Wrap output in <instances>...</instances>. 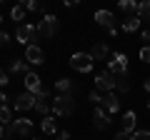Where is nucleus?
<instances>
[{
  "instance_id": "f257e3e1",
  "label": "nucleus",
  "mask_w": 150,
  "mask_h": 140,
  "mask_svg": "<svg viewBox=\"0 0 150 140\" xmlns=\"http://www.w3.org/2000/svg\"><path fill=\"white\" fill-rule=\"evenodd\" d=\"M108 73L110 75H128V58L123 53H112L110 60H108Z\"/></svg>"
},
{
  "instance_id": "f03ea898",
  "label": "nucleus",
  "mask_w": 150,
  "mask_h": 140,
  "mask_svg": "<svg viewBox=\"0 0 150 140\" xmlns=\"http://www.w3.org/2000/svg\"><path fill=\"white\" fill-rule=\"evenodd\" d=\"M73 110H75L73 95H55L53 98V113L55 115H73Z\"/></svg>"
},
{
  "instance_id": "7ed1b4c3",
  "label": "nucleus",
  "mask_w": 150,
  "mask_h": 140,
  "mask_svg": "<svg viewBox=\"0 0 150 140\" xmlns=\"http://www.w3.org/2000/svg\"><path fill=\"white\" fill-rule=\"evenodd\" d=\"M93 63H95V60L90 58V53H73L70 55V68L78 70V73H90Z\"/></svg>"
},
{
  "instance_id": "20e7f679",
  "label": "nucleus",
  "mask_w": 150,
  "mask_h": 140,
  "mask_svg": "<svg viewBox=\"0 0 150 140\" xmlns=\"http://www.w3.org/2000/svg\"><path fill=\"white\" fill-rule=\"evenodd\" d=\"M15 38H18V43H23L28 48V45H35V40H38V28L35 25H18V33H15Z\"/></svg>"
},
{
  "instance_id": "39448f33",
  "label": "nucleus",
  "mask_w": 150,
  "mask_h": 140,
  "mask_svg": "<svg viewBox=\"0 0 150 140\" xmlns=\"http://www.w3.org/2000/svg\"><path fill=\"white\" fill-rule=\"evenodd\" d=\"M38 35H43V38H53V35H58V18L48 13L43 20L38 23Z\"/></svg>"
},
{
  "instance_id": "423d86ee",
  "label": "nucleus",
  "mask_w": 150,
  "mask_h": 140,
  "mask_svg": "<svg viewBox=\"0 0 150 140\" xmlns=\"http://www.w3.org/2000/svg\"><path fill=\"white\" fill-rule=\"evenodd\" d=\"M25 90L28 93H33V95H38V98H43V95H48V90L43 88V83H40V78H38V73H28L25 75Z\"/></svg>"
},
{
  "instance_id": "0eeeda50",
  "label": "nucleus",
  "mask_w": 150,
  "mask_h": 140,
  "mask_svg": "<svg viewBox=\"0 0 150 140\" xmlns=\"http://www.w3.org/2000/svg\"><path fill=\"white\" fill-rule=\"evenodd\" d=\"M95 23L103 28H108V33L110 35H118V25H115V15H112L110 10H98L95 13Z\"/></svg>"
},
{
  "instance_id": "6e6552de",
  "label": "nucleus",
  "mask_w": 150,
  "mask_h": 140,
  "mask_svg": "<svg viewBox=\"0 0 150 140\" xmlns=\"http://www.w3.org/2000/svg\"><path fill=\"white\" fill-rule=\"evenodd\" d=\"M35 100H38V95H33V93H20V95L13 100V108L20 110V113H25V110H35Z\"/></svg>"
},
{
  "instance_id": "1a4fd4ad",
  "label": "nucleus",
  "mask_w": 150,
  "mask_h": 140,
  "mask_svg": "<svg viewBox=\"0 0 150 140\" xmlns=\"http://www.w3.org/2000/svg\"><path fill=\"white\" fill-rule=\"evenodd\" d=\"M25 60L30 65H43L45 63V53H43V48H40V45H28L25 48Z\"/></svg>"
},
{
  "instance_id": "9d476101",
  "label": "nucleus",
  "mask_w": 150,
  "mask_h": 140,
  "mask_svg": "<svg viewBox=\"0 0 150 140\" xmlns=\"http://www.w3.org/2000/svg\"><path fill=\"white\" fill-rule=\"evenodd\" d=\"M95 88H98V93H100V90L112 93V90H115V75H110V73H100V75L95 78Z\"/></svg>"
},
{
  "instance_id": "9b49d317",
  "label": "nucleus",
  "mask_w": 150,
  "mask_h": 140,
  "mask_svg": "<svg viewBox=\"0 0 150 140\" xmlns=\"http://www.w3.org/2000/svg\"><path fill=\"white\" fill-rule=\"evenodd\" d=\"M103 108H105L108 115L118 113V110H120V100H118V95H115V93H108V95L103 98Z\"/></svg>"
},
{
  "instance_id": "f8f14e48",
  "label": "nucleus",
  "mask_w": 150,
  "mask_h": 140,
  "mask_svg": "<svg viewBox=\"0 0 150 140\" xmlns=\"http://www.w3.org/2000/svg\"><path fill=\"white\" fill-rule=\"evenodd\" d=\"M93 125H95L98 130H105L108 125H110V118H108L105 108H95V113H93Z\"/></svg>"
},
{
  "instance_id": "ddd939ff",
  "label": "nucleus",
  "mask_w": 150,
  "mask_h": 140,
  "mask_svg": "<svg viewBox=\"0 0 150 140\" xmlns=\"http://www.w3.org/2000/svg\"><path fill=\"white\" fill-rule=\"evenodd\" d=\"M108 55H110V48H108L105 43H95V45L90 48V58H93V60H105Z\"/></svg>"
},
{
  "instance_id": "4468645a",
  "label": "nucleus",
  "mask_w": 150,
  "mask_h": 140,
  "mask_svg": "<svg viewBox=\"0 0 150 140\" xmlns=\"http://www.w3.org/2000/svg\"><path fill=\"white\" fill-rule=\"evenodd\" d=\"M120 125H123V133H128V135H133V133H135V113H133V110H128V113L123 115Z\"/></svg>"
},
{
  "instance_id": "2eb2a0df",
  "label": "nucleus",
  "mask_w": 150,
  "mask_h": 140,
  "mask_svg": "<svg viewBox=\"0 0 150 140\" xmlns=\"http://www.w3.org/2000/svg\"><path fill=\"white\" fill-rule=\"evenodd\" d=\"M10 73L28 75V73H30V68H28V60H25V58H13V63H10Z\"/></svg>"
},
{
  "instance_id": "dca6fc26",
  "label": "nucleus",
  "mask_w": 150,
  "mask_h": 140,
  "mask_svg": "<svg viewBox=\"0 0 150 140\" xmlns=\"http://www.w3.org/2000/svg\"><path fill=\"white\" fill-rule=\"evenodd\" d=\"M55 88H58V95H70V93H73V80H70V78H60V80L55 83Z\"/></svg>"
},
{
  "instance_id": "f3484780",
  "label": "nucleus",
  "mask_w": 150,
  "mask_h": 140,
  "mask_svg": "<svg viewBox=\"0 0 150 140\" xmlns=\"http://www.w3.org/2000/svg\"><path fill=\"white\" fill-rule=\"evenodd\" d=\"M138 28H140V18L138 15H130V18H125V20H123V30L125 33H135Z\"/></svg>"
},
{
  "instance_id": "a211bd4d",
  "label": "nucleus",
  "mask_w": 150,
  "mask_h": 140,
  "mask_svg": "<svg viewBox=\"0 0 150 140\" xmlns=\"http://www.w3.org/2000/svg\"><path fill=\"white\" fill-rule=\"evenodd\" d=\"M35 110L40 115H43V118H48V113H50V103H48V95H43V98H38L35 100Z\"/></svg>"
},
{
  "instance_id": "6ab92c4d",
  "label": "nucleus",
  "mask_w": 150,
  "mask_h": 140,
  "mask_svg": "<svg viewBox=\"0 0 150 140\" xmlns=\"http://www.w3.org/2000/svg\"><path fill=\"white\" fill-rule=\"evenodd\" d=\"M40 130H43L45 135H58V128H55V120H53V118H43Z\"/></svg>"
},
{
  "instance_id": "aec40b11",
  "label": "nucleus",
  "mask_w": 150,
  "mask_h": 140,
  "mask_svg": "<svg viewBox=\"0 0 150 140\" xmlns=\"http://www.w3.org/2000/svg\"><path fill=\"white\" fill-rule=\"evenodd\" d=\"M115 90H118V93H128L130 90L128 75H118V78H115Z\"/></svg>"
},
{
  "instance_id": "412c9836",
  "label": "nucleus",
  "mask_w": 150,
  "mask_h": 140,
  "mask_svg": "<svg viewBox=\"0 0 150 140\" xmlns=\"http://www.w3.org/2000/svg\"><path fill=\"white\" fill-rule=\"evenodd\" d=\"M10 123H13V118H10V108H8V105H0V125H3V128H8Z\"/></svg>"
},
{
  "instance_id": "4be33fe9",
  "label": "nucleus",
  "mask_w": 150,
  "mask_h": 140,
  "mask_svg": "<svg viewBox=\"0 0 150 140\" xmlns=\"http://www.w3.org/2000/svg\"><path fill=\"white\" fill-rule=\"evenodd\" d=\"M138 5H140V3H133V0H120V3H118V8L123 13H138Z\"/></svg>"
},
{
  "instance_id": "5701e85b",
  "label": "nucleus",
  "mask_w": 150,
  "mask_h": 140,
  "mask_svg": "<svg viewBox=\"0 0 150 140\" xmlns=\"http://www.w3.org/2000/svg\"><path fill=\"white\" fill-rule=\"evenodd\" d=\"M138 18L140 20H150V0H145V3L138 5Z\"/></svg>"
},
{
  "instance_id": "b1692460",
  "label": "nucleus",
  "mask_w": 150,
  "mask_h": 140,
  "mask_svg": "<svg viewBox=\"0 0 150 140\" xmlns=\"http://www.w3.org/2000/svg\"><path fill=\"white\" fill-rule=\"evenodd\" d=\"M25 10H28V8H25V3H23V5H15V8L10 10V18H13V20H18V23H20L23 18H25Z\"/></svg>"
},
{
  "instance_id": "393cba45",
  "label": "nucleus",
  "mask_w": 150,
  "mask_h": 140,
  "mask_svg": "<svg viewBox=\"0 0 150 140\" xmlns=\"http://www.w3.org/2000/svg\"><path fill=\"white\" fill-rule=\"evenodd\" d=\"M130 140H150V130H135Z\"/></svg>"
},
{
  "instance_id": "a878e982",
  "label": "nucleus",
  "mask_w": 150,
  "mask_h": 140,
  "mask_svg": "<svg viewBox=\"0 0 150 140\" xmlns=\"http://www.w3.org/2000/svg\"><path fill=\"white\" fill-rule=\"evenodd\" d=\"M25 8H28L30 13H40V10H43V5H40L38 0H28V3H25Z\"/></svg>"
},
{
  "instance_id": "bb28decb",
  "label": "nucleus",
  "mask_w": 150,
  "mask_h": 140,
  "mask_svg": "<svg viewBox=\"0 0 150 140\" xmlns=\"http://www.w3.org/2000/svg\"><path fill=\"white\" fill-rule=\"evenodd\" d=\"M88 100L95 103V105H100V103H103V95H100L98 90H93V93H88Z\"/></svg>"
},
{
  "instance_id": "cd10ccee",
  "label": "nucleus",
  "mask_w": 150,
  "mask_h": 140,
  "mask_svg": "<svg viewBox=\"0 0 150 140\" xmlns=\"http://www.w3.org/2000/svg\"><path fill=\"white\" fill-rule=\"evenodd\" d=\"M140 60L143 63H150V45H143L140 48Z\"/></svg>"
},
{
  "instance_id": "c85d7f7f",
  "label": "nucleus",
  "mask_w": 150,
  "mask_h": 140,
  "mask_svg": "<svg viewBox=\"0 0 150 140\" xmlns=\"http://www.w3.org/2000/svg\"><path fill=\"white\" fill-rule=\"evenodd\" d=\"M8 43H10V35L5 30H0V48H8Z\"/></svg>"
},
{
  "instance_id": "c756f323",
  "label": "nucleus",
  "mask_w": 150,
  "mask_h": 140,
  "mask_svg": "<svg viewBox=\"0 0 150 140\" xmlns=\"http://www.w3.org/2000/svg\"><path fill=\"white\" fill-rule=\"evenodd\" d=\"M8 83H10V78H8V73H3V70H0V90H3V88H5Z\"/></svg>"
},
{
  "instance_id": "7c9ffc66",
  "label": "nucleus",
  "mask_w": 150,
  "mask_h": 140,
  "mask_svg": "<svg viewBox=\"0 0 150 140\" xmlns=\"http://www.w3.org/2000/svg\"><path fill=\"white\" fill-rule=\"evenodd\" d=\"M115 140H130V135H128V133H123V130H120V133L115 135Z\"/></svg>"
},
{
  "instance_id": "2f4dec72",
  "label": "nucleus",
  "mask_w": 150,
  "mask_h": 140,
  "mask_svg": "<svg viewBox=\"0 0 150 140\" xmlns=\"http://www.w3.org/2000/svg\"><path fill=\"white\" fill-rule=\"evenodd\" d=\"M0 105H8V95H5V90H0Z\"/></svg>"
},
{
  "instance_id": "473e14b6",
  "label": "nucleus",
  "mask_w": 150,
  "mask_h": 140,
  "mask_svg": "<svg viewBox=\"0 0 150 140\" xmlns=\"http://www.w3.org/2000/svg\"><path fill=\"white\" fill-rule=\"evenodd\" d=\"M143 40H145V45H150V30H143Z\"/></svg>"
},
{
  "instance_id": "72a5a7b5",
  "label": "nucleus",
  "mask_w": 150,
  "mask_h": 140,
  "mask_svg": "<svg viewBox=\"0 0 150 140\" xmlns=\"http://www.w3.org/2000/svg\"><path fill=\"white\" fill-rule=\"evenodd\" d=\"M143 85H145V90L150 93V78H145V80H143Z\"/></svg>"
},
{
  "instance_id": "f704fd0d",
  "label": "nucleus",
  "mask_w": 150,
  "mask_h": 140,
  "mask_svg": "<svg viewBox=\"0 0 150 140\" xmlns=\"http://www.w3.org/2000/svg\"><path fill=\"white\" fill-rule=\"evenodd\" d=\"M0 140H5V128L0 125Z\"/></svg>"
},
{
  "instance_id": "c9c22d12",
  "label": "nucleus",
  "mask_w": 150,
  "mask_h": 140,
  "mask_svg": "<svg viewBox=\"0 0 150 140\" xmlns=\"http://www.w3.org/2000/svg\"><path fill=\"white\" fill-rule=\"evenodd\" d=\"M148 108H150V100H148Z\"/></svg>"
},
{
  "instance_id": "e433bc0d",
  "label": "nucleus",
  "mask_w": 150,
  "mask_h": 140,
  "mask_svg": "<svg viewBox=\"0 0 150 140\" xmlns=\"http://www.w3.org/2000/svg\"><path fill=\"white\" fill-rule=\"evenodd\" d=\"M0 20H3V15H0Z\"/></svg>"
},
{
  "instance_id": "4c0bfd02",
  "label": "nucleus",
  "mask_w": 150,
  "mask_h": 140,
  "mask_svg": "<svg viewBox=\"0 0 150 140\" xmlns=\"http://www.w3.org/2000/svg\"><path fill=\"white\" fill-rule=\"evenodd\" d=\"M5 140H10V138H5Z\"/></svg>"
}]
</instances>
